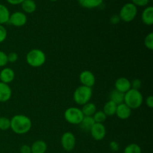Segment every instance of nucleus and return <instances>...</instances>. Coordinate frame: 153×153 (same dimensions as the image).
Listing matches in <instances>:
<instances>
[{
  "label": "nucleus",
  "mask_w": 153,
  "mask_h": 153,
  "mask_svg": "<svg viewBox=\"0 0 153 153\" xmlns=\"http://www.w3.org/2000/svg\"><path fill=\"white\" fill-rule=\"evenodd\" d=\"M124 153H142L140 146L137 143H130L124 149Z\"/></svg>",
  "instance_id": "b1692460"
},
{
  "label": "nucleus",
  "mask_w": 153,
  "mask_h": 153,
  "mask_svg": "<svg viewBox=\"0 0 153 153\" xmlns=\"http://www.w3.org/2000/svg\"><path fill=\"white\" fill-rule=\"evenodd\" d=\"M15 78V73L13 69L10 67H4L0 72V82L4 84L12 82Z\"/></svg>",
  "instance_id": "f8f14e48"
},
{
  "label": "nucleus",
  "mask_w": 153,
  "mask_h": 153,
  "mask_svg": "<svg viewBox=\"0 0 153 153\" xmlns=\"http://www.w3.org/2000/svg\"><path fill=\"white\" fill-rule=\"evenodd\" d=\"M124 94H123V93L120 92V91H117V90H113V91L111 92L110 96H109L110 100L117 105H120L121 104V103H123Z\"/></svg>",
  "instance_id": "5701e85b"
},
{
  "label": "nucleus",
  "mask_w": 153,
  "mask_h": 153,
  "mask_svg": "<svg viewBox=\"0 0 153 153\" xmlns=\"http://www.w3.org/2000/svg\"><path fill=\"white\" fill-rule=\"evenodd\" d=\"M9 4H13V5H16V4H21L24 0H6Z\"/></svg>",
  "instance_id": "e433bc0d"
},
{
  "label": "nucleus",
  "mask_w": 153,
  "mask_h": 153,
  "mask_svg": "<svg viewBox=\"0 0 153 153\" xmlns=\"http://www.w3.org/2000/svg\"><path fill=\"white\" fill-rule=\"evenodd\" d=\"M10 127V120L6 117H0V130L6 131Z\"/></svg>",
  "instance_id": "a878e982"
},
{
  "label": "nucleus",
  "mask_w": 153,
  "mask_h": 153,
  "mask_svg": "<svg viewBox=\"0 0 153 153\" xmlns=\"http://www.w3.org/2000/svg\"><path fill=\"white\" fill-rule=\"evenodd\" d=\"M146 105L147 107L149 108H153V97L152 96H149L146 99Z\"/></svg>",
  "instance_id": "c9c22d12"
},
{
  "label": "nucleus",
  "mask_w": 153,
  "mask_h": 153,
  "mask_svg": "<svg viewBox=\"0 0 153 153\" xmlns=\"http://www.w3.org/2000/svg\"><path fill=\"white\" fill-rule=\"evenodd\" d=\"M143 97L140 91L131 88L124 94L123 102L131 110L139 108L143 104Z\"/></svg>",
  "instance_id": "f03ea898"
},
{
  "label": "nucleus",
  "mask_w": 153,
  "mask_h": 153,
  "mask_svg": "<svg viewBox=\"0 0 153 153\" xmlns=\"http://www.w3.org/2000/svg\"><path fill=\"white\" fill-rule=\"evenodd\" d=\"M7 63V55L4 52L0 50V67H5Z\"/></svg>",
  "instance_id": "cd10ccee"
},
{
  "label": "nucleus",
  "mask_w": 153,
  "mask_h": 153,
  "mask_svg": "<svg viewBox=\"0 0 153 153\" xmlns=\"http://www.w3.org/2000/svg\"><path fill=\"white\" fill-rule=\"evenodd\" d=\"M104 0H78L82 7L88 9H93L98 7L102 4Z\"/></svg>",
  "instance_id": "f3484780"
},
{
  "label": "nucleus",
  "mask_w": 153,
  "mask_h": 153,
  "mask_svg": "<svg viewBox=\"0 0 153 153\" xmlns=\"http://www.w3.org/2000/svg\"><path fill=\"white\" fill-rule=\"evenodd\" d=\"M93 118L97 123H103L106 120L107 116L102 111H97L96 113L93 115Z\"/></svg>",
  "instance_id": "393cba45"
},
{
  "label": "nucleus",
  "mask_w": 153,
  "mask_h": 153,
  "mask_svg": "<svg viewBox=\"0 0 153 153\" xmlns=\"http://www.w3.org/2000/svg\"><path fill=\"white\" fill-rule=\"evenodd\" d=\"M79 81L83 86L91 88L95 85L96 77L90 70H84L79 75Z\"/></svg>",
  "instance_id": "1a4fd4ad"
},
{
  "label": "nucleus",
  "mask_w": 153,
  "mask_h": 153,
  "mask_svg": "<svg viewBox=\"0 0 153 153\" xmlns=\"http://www.w3.org/2000/svg\"><path fill=\"white\" fill-rule=\"evenodd\" d=\"M117 117L120 120H127L131 114V109L129 108L125 103L117 105L116 114Z\"/></svg>",
  "instance_id": "4468645a"
},
{
  "label": "nucleus",
  "mask_w": 153,
  "mask_h": 153,
  "mask_svg": "<svg viewBox=\"0 0 153 153\" xmlns=\"http://www.w3.org/2000/svg\"><path fill=\"white\" fill-rule=\"evenodd\" d=\"M81 110H82L84 116L93 117V115L97 111V106H96V105L94 103L89 102L86 103L84 105H82V108Z\"/></svg>",
  "instance_id": "6ab92c4d"
},
{
  "label": "nucleus",
  "mask_w": 153,
  "mask_h": 153,
  "mask_svg": "<svg viewBox=\"0 0 153 153\" xmlns=\"http://www.w3.org/2000/svg\"><path fill=\"white\" fill-rule=\"evenodd\" d=\"M93 96V90L88 87L81 86L78 87L73 94V100L79 105H84L91 101Z\"/></svg>",
  "instance_id": "7ed1b4c3"
},
{
  "label": "nucleus",
  "mask_w": 153,
  "mask_h": 153,
  "mask_svg": "<svg viewBox=\"0 0 153 153\" xmlns=\"http://www.w3.org/2000/svg\"><path fill=\"white\" fill-rule=\"evenodd\" d=\"M22 9L25 13H32L37 9V5L34 0H24L21 4Z\"/></svg>",
  "instance_id": "a211bd4d"
},
{
  "label": "nucleus",
  "mask_w": 153,
  "mask_h": 153,
  "mask_svg": "<svg viewBox=\"0 0 153 153\" xmlns=\"http://www.w3.org/2000/svg\"><path fill=\"white\" fill-rule=\"evenodd\" d=\"M12 96V91L7 84L0 82V102H6Z\"/></svg>",
  "instance_id": "ddd939ff"
},
{
  "label": "nucleus",
  "mask_w": 153,
  "mask_h": 153,
  "mask_svg": "<svg viewBox=\"0 0 153 153\" xmlns=\"http://www.w3.org/2000/svg\"><path fill=\"white\" fill-rule=\"evenodd\" d=\"M149 0H131V3L137 7H144L149 4Z\"/></svg>",
  "instance_id": "7c9ffc66"
},
{
  "label": "nucleus",
  "mask_w": 153,
  "mask_h": 153,
  "mask_svg": "<svg viewBox=\"0 0 153 153\" xmlns=\"http://www.w3.org/2000/svg\"><path fill=\"white\" fill-rule=\"evenodd\" d=\"M94 124H95V121L93 117L85 116L79 126L84 131H90Z\"/></svg>",
  "instance_id": "aec40b11"
},
{
  "label": "nucleus",
  "mask_w": 153,
  "mask_h": 153,
  "mask_svg": "<svg viewBox=\"0 0 153 153\" xmlns=\"http://www.w3.org/2000/svg\"><path fill=\"white\" fill-rule=\"evenodd\" d=\"M117 107V105L109 100L105 104L102 111L105 114L106 116H114L116 114Z\"/></svg>",
  "instance_id": "4be33fe9"
},
{
  "label": "nucleus",
  "mask_w": 153,
  "mask_h": 153,
  "mask_svg": "<svg viewBox=\"0 0 153 153\" xmlns=\"http://www.w3.org/2000/svg\"><path fill=\"white\" fill-rule=\"evenodd\" d=\"M26 62L31 67L37 68L43 66L46 60V54L39 49H31L26 55Z\"/></svg>",
  "instance_id": "20e7f679"
},
{
  "label": "nucleus",
  "mask_w": 153,
  "mask_h": 153,
  "mask_svg": "<svg viewBox=\"0 0 153 153\" xmlns=\"http://www.w3.org/2000/svg\"><path fill=\"white\" fill-rule=\"evenodd\" d=\"M114 89L123 94H126L131 89V82L126 77H120L114 83Z\"/></svg>",
  "instance_id": "9b49d317"
},
{
  "label": "nucleus",
  "mask_w": 153,
  "mask_h": 153,
  "mask_svg": "<svg viewBox=\"0 0 153 153\" xmlns=\"http://www.w3.org/2000/svg\"><path fill=\"white\" fill-rule=\"evenodd\" d=\"M10 11L5 5L0 4V25L7 23L10 17Z\"/></svg>",
  "instance_id": "412c9836"
},
{
  "label": "nucleus",
  "mask_w": 153,
  "mask_h": 153,
  "mask_svg": "<svg viewBox=\"0 0 153 153\" xmlns=\"http://www.w3.org/2000/svg\"><path fill=\"white\" fill-rule=\"evenodd\" d=\"M31 153H46L47 150V144L44 140H36L31 146Z\"/></svg>",
  "instance_id": "dca6fc26"
},
{
  "label": "nucleus",
  "mask_w": 153,
  "mask_h": 153,
  "mask_svg": "<svg viewBox=\"0 0 153 153\" xmlns=\"http://www.w3.org/2000/svg\"><path fill=\"white\" fill-rule=\"evenodd\" d=\"M27 22V16L25 13L21 11L13 12L10 15L7 23L13 25L15 27H22L25 25Z\"/></svg>",
  "instance_id": "6e6552de"
},
{
  "label": "nucleus",
  "mask_w": 153,
  "mask_h": 153,
  "mask_svg": "<svg viewBox=\"0 0 153 153\" xmlns=\"http://www.w3.org/2000/svg\"><path fill=\"white\" fill-rule=\"evenodd\" d=\"M20 153H31V146L28 145H22L19 149Z\"/></svg>",
  "instance_id": "f704fd0d"
},
{
  "label": "nucleus",
  "mask_w": 153,
  "mask_h": 153,
  "mask_svg": "<svg viewBox=\"0 0 153 153\" xmlns=\"http://www.w3.org/2000/svg\"><path fill=\"white\" fill-rule=\"evenodd\" d=\"M76 140L74 134L70 131L64 133L61 136V144L63 149L67 152H71L76 146Z\"/></svg>",
  "instance_id": "0eeeda50"
},
{
  "label": "nucleus",
  "mask_w": 153,
  "mask_h": 153,
  "mask_svg": "<svg viewBox=\"0 0 153 153\" xmlns=\"http://www.w3.org/2000/svg\"><path fill=\"white\" fill-rule=\"evenodd\" d=\"M141 19L143 23L146 25H152L153 24V7L148 6L143 10L141 15Z\"/></svg>",
  "instance_id": "2eb2a0df"
},
{
  "label": "nucleus",
  "mask_w": 153,
  "mask_h": 153,
  "mask_svg": "<svg viewBox=\"0 0 153 153\" xmlns=\"http://www.w3.org/2000/svg\"><path fill=\"white\" fill-rule=\"evenodd\" d=\"M50 1H58V0H50Z\"/></svg>",
  "instance_id": "4c0bfd02"
},
{
  "label": "nucleus",
  "mask_w": 153,
  "mask_h": 153,
  "mask_svg": "<svg viewBox=\"0 0 153 153\" xmlns=\"http://www.w3.org/2000/svg\"><path fill=\"white\" fill-rule=\"evenodd\" d=\"M109 147H110L111 150H112L113 152H117L120 149L119 144L116 141H111L110 143H109Z\"/></svg>",
  "instance_id": "72a5a7b5"
},
{
  "label": "nucleus",
  "mask_w": 153,
  "mask_h": 153,
  "mask_svg": "<svg viewBox=\"0 0 153 153\" xmlns=\"http://www.w3.org/2000/svg\"><path fill=\"white\" fill-rule=\"evenodd\" d=\"M18 60L17 53L14 52H12L7 55V61L10 63H15Z\"/></svg>",
  "instance_id": "2f4dec72"
},
{
  "label": "nucleus",
  "mask_w": 153,
  "mask_h": 153,
  "mask_svg": "<svg viewBox=\"0 0 153 153\" xmlns=\"http://www.w3.org/2000/svg\"><path fill=\"white\" fill-rule=\"evenodd\" d=\"M32 123L26 115L16 114L10 119V127L13 133L16 134H25L31 130Z\"/></svg>",
  "instance_id": "f257e3e1"
},
{
  "label": "nucleus",
  "mask_w": 153,
  "mask_h": 153,
  "mask_svg": "<svg viewBox=\"0 0 153 153\" xmlns=\"http://www.w3.org/2000/svg\"><path fill=\"white\" fill-rule=\"evenodd\" d=\"M7 32L3 25H0V43H3L7 38Z\"/></svg>",
  "instance_id": "c85d7f7f"
},
{
  "label": "nucleus",
  "mask_w": 153,
  "mask_h": 153,
  "mask_svg": "<svg viewBox=\"0 0 153 153\" xmlns=\"http://www.w3.org/2000/svg\"><path fill=\"white\" fill-rule=\"evenodd\" d=\"M144 45L149 50H153V33L150 32L145 37Z\"/></svg>",
  "instance_id": "bb28decb"
},
{
  "label": "nucleus",
  "mask_w": 153,
  "mask_h": 153,
  "mask_svg": "<svg viewBox=\"0 0 153 153\" xmlns=\"http://www.w3.org/2000/svg\"><path fill=\"white\" fill-rule=\"evenodd\" d=\"M110 22L113 25H117L120 22V18L119 15L117 14H114L111 16L110 18Z\"/></svg>",
  "instance_id": "473e14b6"
},
{
  "label": "nucleus",
  "mask_w": 153,
  "mask_h": 153,
  "mask_svg": "<svg viewBox=\"0 0 153 153\" xmlns=\"http://www.w3.org/2000/svg\"><path fill=\"white\" fill-rule=\"evenodd\" d=\"M65 120L73 125H79L84 118L82 110L76 107H70L65 111L64 114Z\"/></svg>",
  "instance_id": "39448f33"
},
{
  "label": "nucleus",
  "mask_w": 153,
  "mask_h": 153,
  "mask_svg": "<svg viewBox=\"0 0 153 153\" xmlns=\"http://www.w3.org/2000/svg\"><path fill=\"white\" fill-rule=\"evenodd\" d=\"M137 14V7L131 2L126 3L121 7L119 15L120 20L129 22L134 20Z\"/></svg>",
  "instance_id": "423d86ee"
},
{
  "label": "nucleus",
  "mask_w": 153,
  "mask_h": 153,
  "mask_svg": "<svg viewBox=\"0 0 153 153\" xmlns=\"http://www.w3.org/2000/svg\"><path fill=\"white\" fill-rule=\"evenodd\" d=\"M142 86V82L140 79H134L131 82V89H134V90H139L140 89Z\"/></svg>",
  "instance_id": "c756f323"
},
{
  "label": "nucleus",
  "mask_w": 153,
  "mask_h": 153,
  "mask_svg": "<svg viewBox=\"0 0 153 153\" xmlns=\"http://www.w3.org/2000/svg\"><path fill=\"white\" fill-rule=\"evenodd\" d=\"M91 137L96 140H102L105 138L106 135V128L103 123H95L90 131Z\"/></svg>",
  "instance_id": "9d476101"
}]
</instances>
